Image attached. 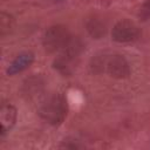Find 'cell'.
<instances>
[{
  "instance_id": "obj_1",
  "label": "cell",
  "mask_w": 150,
  "mask_h": 150,
  "mask_svg": "<svg viewBox=\"0 0 150 150\" xmlns=\"http://www.w3.org/2000/svg\"><path fill=\"white\" fill-rule=\"evenodd\" d=\"M68 112V104L64 96L54 94L47 97L39 107V115L52 125L61 124Z\"/></svg>"
},
{
  "instance_id": "obj_2",
  "label": "cell",
  "mask_w": 150,
  "mask_h": 150,
  "mask_svg": "<svg viewBox=\"0 0 150 150\" xmlns=\"http://www.w3.org/2000/svg\"><path fill=\"white\" fill-rule=\"evenodd\" d=\"M93 67L98 71H104L109 76L116 79L127 77L130 73V67L128 61L123 55L120 54H111V55H104L103 57H98Z\"/></svg>"
},
{
  "instance_id": "obj_3",
  "label": "cell",
  "mask_w": 150,
  "mask_h": 150,
  "mask_svg": "<svg viewBox=\"0 0 150 150\" xmlns=\"http://www.w3.org/2000/svg\"><path fill=\"white\" fill-rule=\"evenodd\" d=\"M43 43L46 49L50 52L63 50L70 52L71 49V36L66 27L63 26H54L50 27L43 38Z\"/></svg>"
},
{
  "instance_id": "obj_4",
  "label": "cell",
  "mask_w": 150,
  "mask_h": 150,
  "mask_svg": "<svg viewBox=\"0 0 150 150\" xmlns=\"http://www.w3.org/2000/svg\"><path fill=\"white\" fill-rule=\"evenodd\" d=\"M139 28L138 26L130 21V20H120L118 22L115 23L111 30V39L116 42L120 43H125V42H131L135 41L139 38Z\"/></svg>"
},
{
  "instance_id": "obj_5",
  "label": "cell",
  "mask_w": 150,
  "mask_h": 150,
  "mask_svg": "<svg viewBox=\"0 0 150 150\" xmlns=\"http://www.w3.org/2000/svg\"><path fill=\"white\" fill-rule=\"evenodd\" d=\"M34 61V54L30 52H23L21 54H19L7 67V75L13 76L18 73L23 71L25 69H27L28 67H30V64Z\"/></svg>"
},
{
  "instance_id": "obj_6",
  "label": "cell",
  "mask_w": 150,
  "mask_h": 150,
  "mask_svg": "<svg viewBox=\"0 0 150 150\" xmlns=\"http://www.w3.org/2000/svg\"><path fill=\"white\" fill-rule=\"evenodd\" d=\"M15 121H16V109L11 104L2 105L0 110V135L1 137H4L12 129Z\"/></svg>"
},
{
  "instance_id": "obj_7",
  "label": "cell",
  "mask_w": 150,
  "mask_h": 150,
  "mask_svg": "<svg viewBox=\"0 0 150 150\" xmlns=\"http://www.w3.org/2000/svg\"><path fill=\"white\" fill-rule=\"evenodd\" d=\"M139 16L143 20H148L150 18V0H146L139 11Z\"/></svg>"
}]
</instances>
